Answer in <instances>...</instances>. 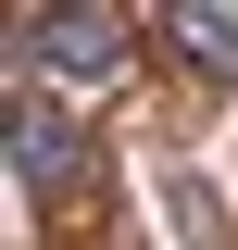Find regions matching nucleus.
Returning <instances> with one entry per match:
<instances>
[{"mask_svg": "<svg viewBox=\"0 0 238 250\" xmlns=\"http://www.w3.org/2000/svg\"><path fill=\"white\" fill-rule=\"evenodd\" d=\"M13 200L25 213H88L100 200V138L75 125V100H13Z\"/></svg>", "mask_w": 238, "mask_h": 250, "instance_id": "1", "label": "nucleus"}, {"mask_svg": "<svg viewBox=\"0 0 238 250\" xmlns=\"http://www.w3.org/2000/svg\"><path fill=\"white\" fill-rule=\"evenodd\" d=\"M13 62L50 75V88H113L125 62H138V25L100 13V0H75V13H25V25H13Z\"/></svg>", "mask_w": 238, "mask_h": 250, "instance_id": "2", "label": "nucleus"}, {"mask_svg": "<svg viewBox=\"0 0 238 250\" xmlns=\"http://www.w3.org/2000/svg\"><path fill=\"white\" fill-rule=\"evenodd\" d=\"M163 38H176L201 75H238V0H176V13H163Z\"/></svg>", "mask_w": 238, "mask_h": 250, "instance_id": "3", "label": "nucleus"}]
</instances>
